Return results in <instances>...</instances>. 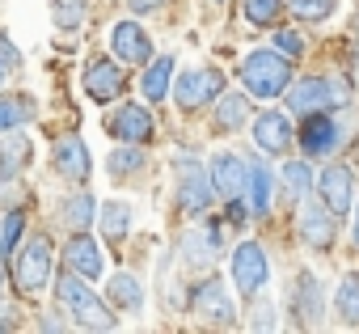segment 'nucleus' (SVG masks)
<instances>
[{"label": "nucleus", "mask_w": 359, "mask_h": 334, "mask_svg": "<svg viewBox=\"0 0 359 334\" xmlns=\"http://www.w3.org/2000/svg\"><path fill=\"white\" fill-rule=\"evenodd\" d=\"M237 81L250 98H262V102H275L283 98V89L292 85V60H283L275 47L271 51H250L237 68Z\"/></svg>", "instance_id": "obj_1"}, {"label": "nucleus", "mask_w": 359, "mask_h": 334, "mask_svg": "<svg viewBox=\"0 0 359 334\" xmlns=\"http://www.w3.org/2000/svg\"><path fill=\"white\" fill-rule=\"evenodd\" d=\"M55 296H60V305L68 309V317L81 326V330H114L118 326V317L102 305V296L89 288V283H81L76 275H60L55 279Z\"/></svg>", "instance_id": "obj_2"}, {"label": "nucleus", "mask_w": 359, "mask_h": 334, "mask_svg": "<svg viewBox=\"0 0 359 334\" xmlns=\"http://www.w3.org/2000/svg\"><path fill=\"white\" fill-rule=\"evenodd\" d=\"M13 288L18 296H39L51 288V237L47 233H34L26 237L22 250H13Z\"/></svg>", "instance_id": "obj_3"}, {"label": "nucleus", "mask_w": 359, "mask_h": 334, "mask_svg": "<svg viewBox=\"0 0 359 334\" xmlns=\"http://www.w3.org/2000/svg\"><path fill=\"white\" fill-rule=\"evenodd\" d=\"M287 98V110L292 114H313V110H330V106H342L351 98V89L342 81H330V76H292V85L283 89Z\"/></svg>", "instance_id": "obj_4"}, {"label": "nucleus", "mask_w": 359, "mask_h": 334, "mask_svg": "<svg viewBox=\"0 0 359 334\" xmlns=\"http://www.w3.org/2000/svg\"><path fill=\"white\" fill-rule=\"evenodd\" d=\"M229 275L237 283V296H245V300L258 296L271 283V258H266V250L258 241H241L233 250V258H229Z\"/></svg>", "instance_id": "obj_5"}, {"label": "nucleus", "mask_w": 359, "mask_h": 334, "mask_svg": "<svg viewBox=\"0 0 359 334\" xmlns=\"http://www.w3.org/2000/svg\"><path fill=\"white\" fill-rule=\"evenodd\" d=\"M191 309H195V317H199L203 326H216V330H233V326H237L233 292H229V283H220L216 275H208L203 283H195Z\"/></svg>", "instance_id": "obj_6"}, {"label": "nucleus", "mask_w": 359, "mask_h": 334, "mask_svg": "<svg viewBox=\"0 0 359 334\" xmlns=\"http://www.w3.org/2000/svg\"><path fill=\"white\" fill-rule=\"evenodd\" d=\"M220 93H224V72L220 68H195V72L173 81V102L182 110H199V106L216 102Z\"/></svg>", "instance_id": "obj_7"}, {"label": "nucleus", "mask_w": 359, "mask_h": 334, "mask_svg": "<svg viewBox=\"0 0 359 334\" xmlns=\"http://www.w3.org/2000/svg\"><path fill=\"white\" fill-rule=\"evenodd\" d=\"M85 93L97 102V106H110V102H118L123 93H127V76H123V68H118V60H106V55H93L89 64H85Z\"/></svg>", "instance_id": "obj_8"}, {"label": "nucleus", "mask_w": 359, "mask_h": 334, "mask_svg": "<svg viewBox=\"0 0 359 334\" xmlns=\"http://www.w3.org/2000/svg\"><path fill=\"white\" fill-rule=\"evenodd\" d=\"M182 182H177V191H173V199H177V212H187V216H203L208 208H212V199H216V187H212V178H203V165H195V161H182Z\"/></svg>", "instance_id": "obj_9"}, {"label": "nucleus", "mask_w": 359, "mask_h": 334, "mask_svg": "<svg viewBox=\"0 0 359 334\" xmlns=\"http://www.w3.org/2000/svg\"><path fill=\"white\" fill-rule=\"evenodd\" d=\"M317 195L334 212V220H342L355 208V174L346 170V165H325L321 178H317Z\"/></svg>", "instance_id": "obj_10"}, {"label": "nucleus", "mask_w": 359, "mask_h": 334, "mask_svg": "<svg viewBox=\"0 0 359 334\" xmlns=\"http://www.w3.org/2000/svg\"><path fill=\"white\" fill-rule=\"evenodd\" d=\"M51 165H55V174L68 178V182H89V174H93V156H89L81 135H60L55 152H51Z\"/></svg>", "instance_id": "obj_11"}, {"label": "nucleus", "mask_w": 359, "mask_h": 334, "mask_svg": "<svg viewBox=\"0 0 359 334\" xmlns=\"http://www.w3.org/2000/svg\"><path fill=\"white\" fill-rule=\"evenodd\" d=\"M300 119H304V123H300V148H304V156H325V152L338 148L342 127H338L334 114L313 110V114H300Z\"/></svg>", "instance_id": "obj_12"}, {"label": "nucleus", "mask_w": 359, "mask_h": 334, "mask_svg": "<svg viewBox=\"0 0 359 334\" xmlns=\"http://www.w3.org/2000/svg\"><path fill=\"white\" fill-rule=\"evenodd\" d=\"M296 225H300V237H304L309 250H330V246H334V233H338V229H334V212H330L325 203H313V199L304 195Z\"/></svg>", "instance_id": "obj_13"}, {"label": "nucleus", "mask_w": 359, "mask_h": 334, "mask_svg": "<svg viewBox=\"0 0 359 334\" xmlns=\"http://www.w3.org/2000/svg\"><path fill=\"white\" fill-rule=\"evenodd\" d=\"M106 127L118 144H148L152 140V114H148V106H135V102L118 106Z\"/></svg>", "instance_id": "obj_14"}, {"label": "nucleus", "mask_w": 359, "mask_h": 334, "mask_svg": "<svg viewBox=\"0 0 359 334\" xmlns=\"http://www.w3.org/2000/svg\"><path fill=\"white\" fill-rule=\"evenodd\" d=\"M110 51H114V60H123V64H148V60H152V39H148L144 26L118 22V26L110 30Z\"/></svg>", "instance_id": "obj_15"}, {"label": "nucleus", "mask_w": 359, "mask_h": 334, "mask_svg": "<svg viewBox=\"0 0 359 334\" xmlns=\"http://www.w3.org/2000/svg\"><path fill=\"white\" fill-rule=\"evenodd\" d=\"M64 258H68V267L81 275V279H102V271H106V258H102V246L81 229L76 237H68V246H64Z\"/></svg>", "instance_id": "obj_16"}, {"label": "nucleus", "mask_w": 359, "mask_h": 334, "mask_svg": "<svg viewBox=\"0 0 359 334\" xmlns=\"http://www.w3.org/2000/svg\"><path fill=\"white\" fill-rule=\"evenodd\" d=\"M208 178H212L216 195H224V199L245 195V161L237 152H216L212 165H208Z\"/></svg>", "instance_id": "obj_17"}, {"label": "nucleus", "mask_w": 359, "mask_h": 334, "mask_svg": "<svg viewBox=\"0 0 359 334\" xmlns=\"http://www.w3.org/2000/svg\"><path fill=\"white\" fill-rule=\"evenodd\" d=\"M254 144H258L266 156L287 152V148H292V123H287V114H279V110L258 114V119H254Z\"/></svg>", "instance_id": "obj_18"}, {"label": "nucleus", "mask_w": 359, "mask_h": 334, "mask_svg": "<svg viewBox=\"0 0 359 334\" xmlns=\"http://www.w3.org/2000/svg\"><path fill=\"white\" fill-rule=\"evenodd\" d=\"M292 309H296V321H300V326H321V317H325V296H321L317 275H309V271H304V275L296 279Z\"/></svg>", "instance_id": "obj_19"}, {"label": "nucleus", "mask_w": 359, "mask_h": 334, "mask_svg": "<svg viewBox=\"0 0 359 334\" xmlns=\"http://www.w3.org/2000/svg\"><path fill=\"white\" fill-rule=\"evenodd\" d=\"M245 195H250V216H266V212H271L275 178H271V170H266V161H262V156L245 161Z\"/></svg>", "instance_id": "obj_20"}, {"label": "nucleus", "mask_w": 359, "mask_h": 334, "mask_svg": "<svg viewBox=\"0 0 359 334\" xmlns=\"http://www.w3.org/2000/svg\"><path fill=\"white\" fill-rule=\"evenodd\" d=\"M216 254H220V233H216V229H208V233H203V229H191V233L182 237V262H187V267H195V271H199V267H212Z\"/></svg>", "instance_id": "obj_21"}, {"label": "nucleus", "mask_w": 359, "mask_h": 334, "mask_svg": "<svg viewBox=\"0 0 359 334\" xmlns=\"http://www.w3.org/2000/svg\"><path fill=\"white\" fill-rule=\"evenodd\" d=\"M169 81H173V55H152L144 64V76H140V93L148 102H165L169 98Z\"/></svg>", "instance_id": "obj_22"}, {"label": "nucleus", "mask_w": 359, "mask_h": 334, "mask_svg": "<svg viewBox=\"0 0 359 334\" xmlns=\"http://www.w3.org/2000/svg\"><path fill=\"white\" fill-rule=\"evenodd\" d=\"M254 106H250V93H220L216 102V127L220 131H241L250 123Z\"/></svg>", "instance_id": "obj_23"}, {"label": "nucleus", "mask_w": 359, "mask_h": 334, "mask_svg": "<svg viewBox=\"0 0 359 334\" xmlns=\"http://www.w3.org/2000/svg\"><path fill=\"white\" fill-rule=\"evenodd\" d=\"M97 225H102V237H106L110 246H118V241L127 237V229H131V203L106 199V203L97 208Z\"/></svg>", "instance_id": "obj_24"}, {"label": "nucleus", "mask_w": 359, "mask_h": 334, "mask_svg": "<svg viewBox=\"0 0 359 334\" xmlns=\"http://www.w3.org/2000/svg\"><path fill=\"white\" fill-rule=\"evenodd\" d=\"M34 119V98L30 93H0V135H9Z\"/></svg>", "instance_id": "obj_25"}, {"label": "nucleus", "mask_w": 359, "mask_h": 334, "mask_svg": "<svg viewBox=\"0 0 359 334\" xmlns=\"http://www.w3.org/2000/svg\"><path fill=\"white\" fill-rule=\"evenodd\" d=\"M106 296L123 309V313H140L144 309V283L135 279V275H127V271H118V275H110V283H106Z\"/></svg>", "instance_id": "obj_26"}, {"label": "nucleus", "mask_w": 359, "mask_h": 334, "mask_svg": "<svg viewBox=\"0 0 359 334\" xmlns=\"http://www.w3.org/2000/svg\"><path fill=\"white\" fill-rule=\"evenodd\" d=\"M334 309H338V321L342 326H359V275L346 271L338 292H334Z\"/></svg>", "instance_id": "obj_27"}, {"label": "nucleus", "mask_w": 359, "mask_h": 334, "mask_svg": "<svg viewBox=\"0 0 359 334\" xmlns=\"http://www.w3.org/2000/svg\"><path fill=\"white\" fill-rule=\"evenodd\" d=\"M64 220L81 233V229H89L93 220H97V199L89 195V191H76L72 199H64Z\"/></svg>", "instance_id": "obj_28"}, {"label": "nucleus", "mask_w": 359, "mask_h": 334, "mask_svg": "<svg viewBox=\"0 0 359 334\" xmlns=\"http://www.w3.org/2000/svg\"><path fill=\"white\" fill-rule=\"evenodd\" d=\"M22 233H26V212H22V208H9V212H0V262H5V258L18 250Z\"/></svg>", "instance_id": "obj_29"}, {"label": "nucleus", "mask_w": 359, "mask_h": 334, "mask_svg": "<svg viewBox=\"0 0 359 334\" xmlns=\"http://www.w3.org/2000/svg\"><path fill=\"white\" fill-rule=\"evenodd\" d=\"M30 161V144L26 140H5L0 144V182H9V178H18L22 174V165Z\"/></svg>", "instance_id": "obj_30"}, {"label": "nucleus", "mask_w": 359, "mask_h": 334, "mask_svg": "<svg viewBox=\"0 0 359 334\" xmlns=\"http://www.w3.org/2000/svg\"><path fill=\"white\" fill-rule=\"evenodd\" d=\"M144 165V152H140V144H123V148H114L110 156H106V170H110V178H131L135 170Z\"/></svg>", "instance_id": "obj_31"}, {"label": "nucleus", "mask_w": 359, "mask_h": 334, "mask_svg": "<svg viewBox=\"0 0 359 334\" xmlns=\"http://www.w3.org/2000/svg\"><path fill=\"white\" fill-rule=\"evenodd\" d=\"M283 187H287V195L300 203V199L313 191V170H309L304 161H287V165H283Z\"/></svg>", "instance_id": "obj_32"}, {"label": "nucleus", "mask_w": 359, "mask_h": 334, "mask_svg": "<svg viewBox=\"0 0 359 334\" xmlns=\"http://www.w3.org/2000/svg\"><path fill=\"white\" fill-rule=\"evenodd\" d=\"M85 0H51V18L60 30H81L85 26Z\"/></svg>", "instance_id": "obj_33"}, {"label": "nucleus", "mask_w": 359, "mask_h": 334, "mask_svg": "<svg viewBox=\"0 0 359 334\" xmlns=\"http://www.w3.org/2000/svg\"><path fill=\"white\" fill-rule=\"evenodd\" d=\"M287 13L300 22H325L330 13H338V0H292Z\"/></svg>", "instance_id": "obj_34"}, {"label": "nucleus", "mask_w": 359, "mask_h": 334, "mask_svg": "<svg viewBox=\"0 0 359 334\" xmlns=\"http://www.w3.org/2000/svg\"><path fill=\"white\" fill-rule=\"evenodd\" d=\"M283 13V0H245V22L250 26H271Z\"/></svg>", "instance_id": "obj_35"}, {"label": "nucleus", "mask_w": 359, "mask_h": 334, "mask_svg": "<svg viewBox=\"0 0 359 334\" xmlns=\"http://www.w3.org/2000/svg\"><path fill=\"white\" fill-rule=\"evenodd\" d=\"M271 47H275L283 60H300V55H304V39H300L296 30H275V34H271Z\"/></svg>", "instance_id": "obj_36"}, {"label": "nucleus", "mask_w": 359, "mask_h": 334, "mask_svg": "<svg viewBox=\"0 0 359 334\" xmlns=\"http://www.w3.org/2000/svg\"><path fill=\"white\" fill-rule=\"evenodd\" d=\"M250 330H275V309H266V305H262V309L254 313V321H250Z\"/></svg>", "instance_id": "obj_37"}, {"label": "nucleus", "mask_w": 359, "mask_h": 334, "mask_svg": "<svg viewBox=\"0 0 359 334\" xmlns=\"http://www.w3.org/2000/svg\"><path fill=\"white\" fill-rule=\"evenodd\" d=\"M161 5H165V0H131V13H152Z\"/></svg>", "instance_id": "obj_38"}, {"label": "nucleus", "mask_w": 359, "mask_h": 334, "mask_svg": "<svg viewBox=\"0 0 359 334\" xmlns=\"http://www.w3.org/2000/svg\"><path fill=\"white\" fill-rule=\"evenodd\" d=\"M39 326H43V330H64V326H68V321H60V313H47V317H43V321H39Z\"/></svg>", "instance_id": "obj_39"}, {"label": "nucleus", "mask_w": 359, "mask_h": 334, "mask_svg": "<svg viewBox=\"0 0 359 334\" xmlns=\"http://www.w3.org/2000/svg\"><path fill=\"white\" fill-rule=\"evenodd\" d=\"M0 55H5V64H18V51L9 47V39H0Z\"/></svg>", "instance_id": "obj_40"}, {"label": "nucleus", "mask_w": 359, "mask_h": 334, "mask_svg": "<svg viewBox=\"0 0 359 334\" xmlns=\"http://www.w3.org/2000/svg\"><path fill=\"white\" fill-rule=\"evenodd\" d=\"M355 250H359V220H355Z\"/></svg>", "instance_id": "obj_41"}, {"label": "nucleus", "mask_w": 359, "mask_h": 334, "mask_svg": "<svg viewBox=\"0 0 359 334\" xmlns=\"http://www.w3.org/2000/svg\"><path fill=\"white\" fill-rule=\"evenodd\" d=\"M0 81H5V64H0Z\"/></svg>", "instance_id": "obj_42"}]
</instances>
